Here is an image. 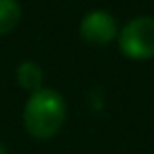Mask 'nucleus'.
I'll list each match as a JSON object with an SVG mask.
<instances>
[{"label": "nucleus", "instance_id": "obj_1", "mask_svg": "<svg viewBox=\"0 0 154 154\" xmlns=\"http://www.w3.org/2000/svg\"><path fill=\"white\" fill-rule=\"evenodd\" d=\"M68 106L59 91L40 87L38 91L30 93L23 106V127L26 131L40 141L55 137L63 122H66Z\"/></svg>", "mask_w": 154, "mask_h": 154}, {"label": "nucleus", "instance_id": "obj_4", "mask_svg": "<svg viewBox=\"0 0 154 154\" xmlns=\"http://www.w3.org/2000/svg\"><path fill=\"white\" fill-rule=\"evenodd\" d=\"M15 78H17V85L23 89V91H38L42 87V68L36 63V61H21L15 70Z\"/></svg>", "mask_w": 154, "mask_h": 154}, {"label": "nucleus", "instance_id": "obj_3", "mask_svg": "<svg viewBox=\"0 0 154 154\" xmlns=\"http://www.w3.org/2000/svg\"><path fill=\"white\" fill-rule=\"evenodd\" d=\"M80 38L89 45H110L112 40L118 38V21L112 13L103 11V9H93L89 13H85V17L80 19Z\"/></svg>", "mask_w": 154, "mask_h": 154}, {"label": "nucleus", "instance_id": "obj_6", "mask_svg": "<svg viewBox=\"0 0 154 154\" xmlns=\"http://www.w3.org/2000/svg\"><path fill=\"white\" fill-rule=\"evenodd\" d=\"M0 154H7V150H5V146L0 143Z\"/></svg>", "mask_w": 154, "mask_h": 154}, {"label": "nucleus", "instance_id": "obj_5", "mask_svg": "<svg viewBox=\"0 0 154 154\" xmlns=\"http://www.w3.org/2000/svg\"><path fill=\"white\" fill-rule=\"evenodd\" d=\"M21 21V7L17 0H0V36L11 34Z\"/></svg>", "mask_w": 154, "mask_h": 154}, {"label": "nucleus", "instance_id": "obj_2", "mask_svg": "<svg viewBox=\"0 0 154 154\" xmlns=\"http://www.w3.org/2000/svg\"><path fill=\"white\" fill-rule=\"evenodd\" d=\"M118 49L133 61L154 59V17L139 15L129 19L118 32Z\"/></svg>", "mask_w": 154, "mask_h": 154}]
</instances>
